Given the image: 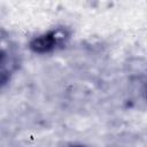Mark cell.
Instances as JSON below:
<instances>
[{
  "instance_id": "2",
  "label": "cell",
  "mask_w": 147,
  "mask_h": 147,
  "mask_svg": "<svg viewBox=\"0 0 147 147\" xmlns=\"http://www.w3.org/2000/svg\"><path fill=\"white\" fill-rule=\"evenodd\" d=\"M8 78H9V72L2 67H0V86L3 85L8 80Z\"/></svg>"
},
{
  "instance_id": "1",
  "label": "cell",
  "mask_w": 147,
  "mask_h": 147,
  "mask_svg": "<svg viewBox=\"0 0 147 147\" xmlns=\"http://www.w3.org/2000/svg\"><path fill=\"white\" fill-rule=\"evenodd\" d=\"M64 38L65 31L57 29L34 38L30 44V48L36 53H47L54 49L61 41L64 40Z\"/></svg>"
},
{
  "instance_id": "3",
  "label": "cell",
  "mask_w": 147,
  "mask_h": 147,
  "mask_svg": "<svg viewBox=\"0 0 147 147\" xmlns=\"http://www.w3.org/2000/svg\"><path fill=\"white\" fill-rule=\"evenodd\" d=\"M5 57H6V55H5L3 51L0 49V67L2 65V63H3V61H5Z\"/></svg>"
},
{
  "instance_id": "4",
  "label": "cell",
  "mask_w": 147,
  "mask_h": 147,
  "mask_svg": "<svg viewBox=\"0 0 147 147\" xmlns=\"http://www.w3.org/2000/svg\"><path fill=\"white\" fill-rule=\"evenodd\" d=\"M75 147H83V146H75Z\"/></svg>"
}]
</instances>
